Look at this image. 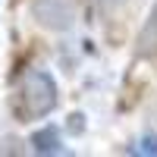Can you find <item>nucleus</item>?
<instances>
[{
    "mask_svg": "<svg viewBox=\"0 0 157 157\" xmlns=\"http://www.w3.org/2000/svg\"><path fill=\"white\" fill-rule=\"evenodd\" d=\"M135 154H145V157H157V135H145L138 141Z\"/></svg>",
    "mask_w": 157,
    "mask_h": 157,
    "instance_id": "obj_5",
    "label": "nucleus"
},
{
    "mask_svg": "<svg viewBox=\"0 0 157 157\" xmlns=\"http://www.w3.org/2000/svg\"><path fill=\"white\" fill-rule=\"evenodd\" d=\"M60 104V91H57V82L54 75L44 72V69H29L16 91H13V113L19 116L22 123L29 120H44L47 113H54Z\"/></svg>",
    "mask_w": 157,
    "mask_h": 157,
    "instance_id": "obj_1",
    "label": "nucleus"
},
{
    "mask_svg": "<svg viewBox=\"0 0 157 157\" xmlns=\"http://www.w3.org/2000/svg\"><path fill=\"white\" fill-rule=\"evenodd\" d=\"M132 6H138V0H98V10L104 19H123Z\"/></svg>",
    "mask_w": 157,
    "mask_h": 157,
    "instance_id": "obj_4",
    "label": "nucleus"
},
{
    "mask_svg": "<svg viewBox=\"0 0 157 157\" xmlns=\"http://www.w3.org/2000/svg\"><path fill=\"white\" fill-rule=\"evenodd\" d=\"M32 16L50 32H66L78 16V0H32Z\"/></svg>",
    "mask_w": 157,
    "mask_h": 157,
    "instance_id": "obj_2",
    "label": "nucleus"
},
{
    "mask_svg": "<svg viewBox=\"0 0 157 157\" xmlns=\"http://www.w3.org/2000/svg\"><path fill=\"white\" fill-rule=\"evenodd\" d=\"M29 145H32L35 154H66L57 126H44V129H38V132L29 138Z\"/></svg>",
    "mask_w": 157,
    "mask_h": 157,
    "instance_id": "obj_3",
    "label": "nucleus"
},
{
    "mask_svg": "<svg viewBox=\"0 0 157 157\" xmlns=\"http://www.w3.org/2000/svg\"><path fill=\"white\" fill-rule=\"evenodd\" d=\"M69 120H72V123H69V129H72V132H78V129H85V123H78V120H82V113H72Z\"/></svg>",
    "mask_w": 157,
    "mask_h": 157,
    "instance_id": "obj_6",
    "label": "nucleus"
}]
</instances>
